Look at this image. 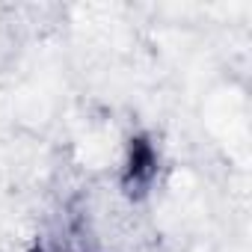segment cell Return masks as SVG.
I'll list each match as a JSON object with an SVG mask.
<instances>
[{"instance_id": "6da1fadb", "label": "cell", "mask_w": 252, "mask_h": 252, "mask_svg": "<svg viewBox=\"0 0 252 252\" xmlns=\"http://www.w3.org/2000/svg\"><path fill=\"white\" fill-rule=\"evenodd\" d=\"M155 175V155L146 143L134 146V160H131V187H146Z\"/></svg>"}]
</instances>
